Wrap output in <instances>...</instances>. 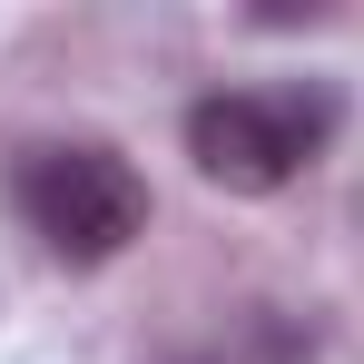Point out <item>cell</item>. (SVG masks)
<instances>
[{"label":"cell","instance_id":"6da1fadb","mask_svg":"<svg viewBox=\"0 0 364 364\" xmlns=\"http://www.w3.org/2000/svg\"><path fill=\"white\" fill-rule=\"evenodd\" d=\"M325 128H335L325 89H217L187 109V158L227 197H276L325 148Z\"/></svg>","mask_w":364,"mask_h":364},{"label":"cell","instance_id":"7a4b0ae2","mask_svg":"<svg viewBox=\"0 0 364 364\" xmlns=\"http://www.w3.org/2000/svg\"><path fill=\"white\" fill-rule=\"evenodd\" d=\"M20 217L69 266H109L148 237V178L119 148H40L20 158Z\"/></svg>","mask_w":364,"mask_h":364}]
</instances>
